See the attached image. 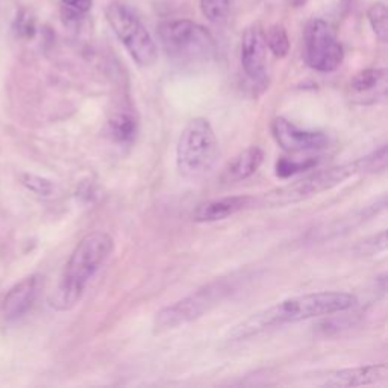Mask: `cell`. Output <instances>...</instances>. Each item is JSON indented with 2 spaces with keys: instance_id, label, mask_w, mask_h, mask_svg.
Returning a JSON list of instances; mask_svg holds the SVG:
<instances>
[{
  "instance_id": "1",
  "label": "cell",
  "mask_w": 388,
  "mask_h": 388,
  "mask_svg": "<svg viewBox=\"0 0 388 388\" xmlns=\"http://www.w3.org/2000/svg\"><path fill=\"white\" fill-rule=\"evenodd\" d=\"M356 303H358V298L352 293L344 291H322L296 296V298L281 301L269 308L249 315L246 320L234 326L226 339L229 341L248 340L253 335L278 328V326L352 310Z\"/></svg>"
},
{
  "instance_id": "2",
  "label": "cell",
  "mask_w": 388,
  "mask_h": 388,
  "mask_svg": "<svg viewBox=\"0 0 388 388\" xmlns=\"http://www.w3.org/2000/svg\"><path fill=\"white\" fill-rule=\"evenodd\" d=\"M114 250V240L105 231L90 232L78 243L66 264L64 272L49 305L56 311H68L84 298L88 284L96 277Z\"/></svg>"
},
{
  "instance_id": "3",
  "label": "cell",
  "mask_w": 388,
  "mask_h": 388,
  "mask_svg": "<svg viewBox=\"0 0 388 388\" xmlns=\"http://www.w3.org/2000/svg\"><path fill=\"white\" fill-rule=\"evenodd\" d=\"M387 169V146H381L372 152L370 155L356 159L353 162H346L341 166H335L326 170L311 173L296 182L289 183L279 188H274L269 193H264L261 198H255V203L261 207H289L308 200L317 194L329 191L341 186L343 182L356 175H365V173H377Z\"/></svg>"
},
{
  "instance_id": "4",
  "label": "cell",
  "mask_w": 388,
  "mask_h": 388,
  "mask_svg": "<svg viewBox=\"0 0 388 388\" xmlns=\"http://www.w3.org/2000/svg\"><path fill=\"white\" fill-rule=\"evenodd\" d=\"M243 279V273H232L228 274V277L217 278L203 285L202 289L188 294L187 298L164 306L153 319V332L161 334L170 329H176L179 326L203 317L207 313L231 298L234 293H237Z\"/></svg>"
},
{
  "instance_id": "5",
  "label": "cell",
  "mask_w": 388,
  "mask_h": 388,
  "mask_svg": "<svg viewBox=\"0 0 388 388\" xmlns=\"http://www.w3.org/2000/svg\"><path fill=\"white\" fill-rule=\"evenodd\" d=\"M219 161V141L210 120L196 117L182 129L176 145V167L188 181L205 179Z\"/></svg>"
},
{
  "instance_id": "6",
  "label": "cell",
  "mask_w": 388,
  "mask_h": 388,
  "mask_svg": "<svg viewBox=\"0 0 388 388\" xmlns=\"http://www.w3.org/2000/svg\"><path fill=\"white\" fill-rule=\"evenodd\" d=\"M158 35L167 55L181 63H202L216 54L212 35L205 28L187 18L162 23Z\"/></svg>"
},
{
  "instance_id": "7",
  "label": "cell",
  "mask_w": 388,
  "mask_h": 388,
  "mask_svg": "<svg viewBox=\"0 0 388 388\" xmlns=\"http://www.w3.org/2000/svg\"><path fill=\"white\" fill-rule=\"evenodd\" d=\"M105 14L114 34L140 67H150L157 63L158 47L155 40L128 5L112 2Z\"/></svg>"
},
{
  "instance_id": "8",
  "label": "cell",
  "mask_w": 388,
  "mask_h": 388,
  "mask_svg": "<svg viewBox=\"0 0 388 388\" xmlns=\"http://www.w3.org/2000/svg\"><path fill=\"white\" fill-rule=\"evenodd\" d=\"M303 46L306 64L320 73H331L343 63V46L332 28L322 18H313L306 25Z\"/></svg>"
},
{
  "instance_id": "9",
  "label": "cell",
  "mask_w": 388,
  "mask_h": 388,
  "mask_svg": "<svg viewBox=\"0 0 388 388\" xmlns=\"http://www.w3.org/2000/svg\"><path fill=\"white\" fill-rule=\"evenodd\" d=\"M270 129L278 146L289 153L317 152L329 145V138L325 132L302 129L285 117H274Z\"/></svg>"
},
{
  "instance_id": "10",
  "label": "cell",
  "mask_w": 388,
  "mask_h": 388,
  "mask_svg": "<svg viewBox=\"0 0 388 388\" xmlns=\"http://www.w3.org/2000/svg\"><path fill=\"white\" fill-rule=\"evenodd\" d=\"M240 59L244 73L252 83L262 84L267 76V43L261 26L252 25L244 29Z\"/></svg>"
},
{
  "instance_id": "11",
  "label": "cell",
  "mask_w": 388,
  "mask_h": 388,
  "mask_svg": "<svg viewBox=\"0 0 388 388\" xmlns=\"http://www.w3.org/2000/svg\"><path fill=\"white\" fill-rule=\"evenodd\" d=\"M388 380V365L369 364L351 367V369H340L326 373L320 385L323 387H337V388H351V387H364L381 384Z\"/></svg>"
},
{
  "instance_id": "12",
  "label": "cell",
  "mask_w": 388,
  "mask_h": 388,
  "mask_svg": "<svg viewBox=\"0 0 388 388\" xmlns=\"http://www.w3.org/2000/svg\"><path fill=\"white\" fill-rule=\"evenodd\" d=\"M352 99L361 105L384 102L387 97V70L365 68L356 73L349 83Z\"/></svg>"
},
{
  "instance_id": "13",
  "label": "cell",
  "mask_w": 388,
  "mask_h": 388,
  "mask_svg": "<svg viewBox=\"0 0 388 388\" xmlns=\"http://www.w3.org/2000/svg\"><path fill=\"white\" fill-rule=\"evenodd\" d=\"M255 205L252 196H228L202 202L193 211V220L199 223H211L224 220L236 216L240 211L248 210Z\"/></svg>"
},
{
  "instance_id": "14",
  "label": "cell",
  "mask_w": 388,
  "mask_h": 388,
  "mask_svg": "<svg viewBox=\"0 0 388 388\" xmlns=\"http://www.w3.org/2000/svg\"><path fill=\"white\" fill-rule=\"evenodd\" d=\"M40 289H42V278L38 274L25 278L22 282L9 290L4 302V314L8 320H16L32 308L35 303Z\"/></svg>"
},
{
  "instance_id": "15",
  "label": "cell",
  "mask_w": 388,
  "mask_h": 388,
  "mask_svg": "<svg viewBox=\"0 0 388 388\" xmlns=\"http://www.w3.org/2000/svg\"><path fill=\"white\" fill-rule=\"evenodd\" d=\"M264 161V152L258 146H250L240 152L224 170V179L228 182H240L250 178L258 171Z\"/></svg>"
},
{
  "instance_id": "16",
  "label": "cell",
  "mask_w": 388,
  "mask_h": 388,
  "mask_svg": "<svg viewBox=\"0 0 388 388\" xmlns=\"http://www.w3.org/2000/svg\"><path fill=\"white\" fill-rule=\"evenodd\" d=\"M109 135L116 143L120 145H129L135 140L138 132V121L134 112L128 109H120L112 114L108 121Z\"/></svg>"
},
{
  "instance_id": "17",
  "label": "cell",
  "mask_w": 388,
  "mask_h": 388,
  "mask_svg": "<svg viewBox=\"0 0 388 388\" xmlns=\"http://www.w3.org/2000/svg\"><path fill=\"white\" fill-rule=\"evenodd\" d=\"M265 43L267 49L272 50V54L277 58H285L290 50V40L287 30L282 25H273L267 34H265Z\"/></svg>"
},
{
  "instance_id": "18",
  "label": "cell",
  "mask_w": 388,
  "mask_h": 388,
  "mask_svg": "<svg viewBox=\"0 0 388 388\" xmlns=\"http://www.w3.org/2000/svg\"><path fill=\"white\" fill-rule=\"evenodd\" d=\"M367 18H369V23L373 29L375 35L385 43L388 40V11L387 6L382 2L373 4L369 11H367Z\"/></svg>"
},
{
  "instance_id": "19",
  "label": "cell",
  "mask_w": 388,
  "mask_h": 388,
  "mask_svg": "<svg viewBox=\"0 0 388 388\" xmlns=\"http://www.w3.org/2000/svg\"><path fill=\"white\" fill-rule=\"evenodd\" d=\"M229 0H200V11L212 23H223L229 16Z\"/></svg>"
},
{
  "instance_id": "20",
  "label": "cell",
  "mask_w": 388,
  "mask_h": 388,
  "mask_svg": "<svg viewBox=\"0 0 388 388\" xmlns=\"http://www.w3.org/2000/svg\"><path fill=\"white\" fill-rule=\"evenodd\" d=\"M317 164H319V159H314V158H305L303 161L281 158L277 162V175L279 178H290V176L296 175V173L310 170Z\"/></svg>"
},
{
  "instance_id": "21",
  "label": "cell",
  "mask_w": 388,
  "mask_h": 388,
  "mask_svg": "<svg viewBox=\"0 0 388 388\" xmlns=\"http://www.w3.org/2000/svg\"><path fill=\"white\" fill-rule=\"evenodd\" d=\"M22 182L28 190L43 198H49L50 194H54V190H55L52 181H49L47 178H43V176L32 175V173H25L22 176Z\"/></svg>"
},
{
  "instance_id": "22",
  "label": "cell",
  "mask_w": 388,
  "mask_h": 388,
  "mask_svg": "<svg viewBox=\"0 0 388 388\" xmlns=\"http://www.w3.org/2000/svg\"><path fill=\"white\" fill-rule=\"evenodd\" d=\"M63 5L68 11V17L76 18L90 11L93 6V0H63Z\"/></svg>"
},
{
  "instance_id": "23",
  "label": "cell",
  "mask_w": 388,
  "mask_h": 388,
  "mask_svg": "<svg viewBox=\"0 0 388 388\" xmlns=\"http://www.w3.org/2000/svg\"><path fill=\"white\" fill-rule=\"evenodd\" d=\"M17 32L26 38H30L35 32L34 18L30 17L26 11H22L17 17Z\"/></svg>"
}]
</instances>
